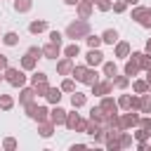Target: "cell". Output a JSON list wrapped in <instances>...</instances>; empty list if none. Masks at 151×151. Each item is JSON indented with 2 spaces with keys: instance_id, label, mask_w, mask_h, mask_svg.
<instances>
[{
  "instance_id": "cell-35",
  "label": "cell",
  "mask_w": 151,
  "mask_h": 151,
  "mask_svg": "<svg viewBox=\"0 0 151 151\" xmlns=\"http://www.w3.org/2000/svg\"><path fill=\"white\" fill-rule=\"evenodd\" d=\"M85 42H87V47H101L104 42H101V35H94V33H87L85 35Z\"/></svg>"
},
{
  "instance_id": "cell-50",
  "label": "cell",
  "mask_w": 151,
  "mask_h": 151,
  "mask_svg": "<svg viewBox=\"0 0 151 151\" xmlns=\"http://www.w3.org/2000/svg\"><path fill=\"white\" fill-rule=\"evenodd\" d=\"M80 0H64V5H68V7H76Z\"/></svg>"
},
{
  "instance_id": "cell-49",
  "label": "cell",
  "mask_w": 151,
  "mask_h": 151,
  "mask_svg": "<svg viewBox=\"0 0 151 151\" xmlns=\"http://www.w3.org/2000/svg\"><path fill=\"white\" fill-rule=\"evenodd\" d=\"M144 52H146V54H151V38L146 40V45H144Z\"/></svg>"
},
{
  "instance_id": "cell-23",
  "label": "cell",
  "mask_w": 151,
  "mask_h": 151,
  "mask_svg": "<svg viewBox=\"0 0 151 151\" xmlns=\"http://www.w3.org/2000/svg\"><path fill=\"white\" fill-rule=\"evenodd\" d=\"M116 73H118V64L116 61H104L101 64V76L104 78H113Z\"/></svg>"
},
{
  "instance_id": "cell-37",
  "label": "cell",
  "mask_w": 151,
  "mask_h": 151,
  "mask_svg": "<svg viewBox=\"0 0 151 151\" xmlns=\"http://www.w3.org/2000/svg\"><path fill=\"white\" fill-rule=\"evenodd\" d=\"M2 149H5V151H17V149H19V142H17L14 137H5V139H2Z\"/></svg>"
},
{
  "instance_id": "cell-18",
  "label": "cell",
  "mask_w": 151,
  "mask_h": 151,
  "mask_svg": "<svg viewBox=\"0 0 151 151\" xmlns=\"http://www.w3.org/2000/svg\"><path fill=\"white\" fill-rule=\"evenodd\" d=\"M35 66H38V59H35V57H31L28 52H26V54L21 57V61H19V68H24V71H31V73L35 71Z\"/></svg>"
},
{
  "instance_id": "cell-33",
  "label": "cell",
  "mask_w": 151,
  "mask_h": 151,
  "mask_svg": "<svg viewBox=\"0 0 151 151\" xmlns=\"http://www.w3.org/2000/svg\"><path fill=\"white\" fill-rule=\"evenodd\" d=\"M33 7V0H14V12L24 14V12H31Z\"/></svg>"
},
{
  "instance_id": "cell-21",
  "label": "cell",
  "mask_w": 151,
  "mask_h": 151,
  "mask_svg": "<svg viewBox=\"0 0 151 151\" xmlns=\"http://www.w3.org/2000/svg\"><path fill=\"white\" fill-rule=\"evenodd\" d=\"M42 31H47V21H45V19H35V21L28 24V33L38 35V33H42Z\"/></svg>"
},
{
  "instance_id": "cell-57",
  "label": "cell",
  "mask_w": 151,
  "mask_h": 151,
  "mask_svg": "<svg viewBox=\"0 0 151 151\" xmlns=\"http://www.w3.org/2000/svg\"><path fill=\"white\" fill-rule=\"evenodd\" d=\"M0 38H2V33H0Z\"/></svg>"
},
{
  "instance_id": "cell-28",
  "label": "cell",
  "mask_w": 151,
  "mask_h": 151,
  "mask_svg": "<svg viewBox=\"0 0 151 151\" xmlns=\"http://www.w3.org/2000/svg\"><path fill=\"white\" fill-rule=\"evenodd\" d=\"M61 52H64V57H71V59H76V57H80V45L73 40V42H71V45H66Z\"/></svg>"
},
{
  "instance_id": "cell-25",
  "label": "cell",
  "mask_w": 151,
  "mask_h": 151,
  "mask_svg": "<svg viewBox=\"0 0 151 151\" xmlns=\"http://www.w3.org/2000/svg\"><path fill=\"white\" fill-rule=\"evenodd\" d=\"M45 99H47V104H59L61 101V87H50L47 90V94H45Z\"/></svg>"
},
{
  "instance_id": "cell-30",
  "label": "cell",
  "mask_w": 151,
  "mask_h": 151,
  "mask_svg": "<svg viewBox=\"0 0 151 151\" xmlns=\"http://www.w3.org/2000/svg\"><path fill=\"white\" fill-rule=\"evenodd\" d=\"M130 83H132L134 94H144V92H149V83H146V80H137V78H132Z\"/></svg>"
},
{
  "instance_id": "cell-39",
  "label": "cell",
  "mask_w": 151,
  "mask_h": 151,
  "mask_svg": "<svg viewBox=\"0 0 151 151\" xmlns=\"http://www.w3.org/2000/svg\"><path fill=\"white\" fill-rule=\"evenodd\" d=\"M45 80H47V73H45V71H33L31 85H38V83H45Z\"/></svg>"
},
{
  "instance_id": "cell-32",
  "label": "cell",
  "mask_w": 151,
  "mask_h": 151,
  "mask_svg": "<svg viewBox=\"0 0 151 151\" xmlns=\"http://www.w3.org/2000/svg\"><path fill=\"white\" fill-rule=\"evenodd\" d=\"M14 109V97L12 94H0V111H12Z\"/></svg>"
},
{
  "instance_id": "cell-8",
  "label": "cell",
  "mask_w": 151,
  "mask_h": 151,
  "mask_svg": "<svg viewBox=\"0 0 151 151\" xmlns=\"http://www.w3.org/2000/svg\"><path fill=\"white\" fill-rule=\"evenodd\" d=\"M130 52H132V45H130L127 40H118V42L113 45V57H116V59H123V61H125V59L130 57Z\"/></svg>"
},
{
  "instance_id": "cell-6",
  "label": "cell",
  "mask_w": 151,
  "mask_h": 151,
  "mask_svg": "<svg viewBox=\"0 0 151 151\" xmlns=\"http://www.w3.org/2000/svg\"><path fill=\"white\" fill-rule=\"evenodd\" d=\"M101 64H104V52H101L99 47H90L87 54H85V66L97 68V66H101Z\"/></svg>"
},
{
  "instance_id": "cell-48",
  "label": "cell",
  "mask_w": 151,
  "mask_h": 151,
  "mask_svg": "<svg viewBox=\"0 0 151 151\" xmlns=\"http://www.w3.org/2000/svg\"><path fill=\"white\" fill-rule=\"evenodd\" d=\"M9 66V59H7V54H0V71H5Z\"/></svg>"
},
{
  "instance_id": "cell-3",
  "label": "cell",
  "mask_w": 151,
  "mask_h": 151,
  "mask_svg": "<svg viewBox=\"0 0 151 151\" xmlns=\"http://www.w3.org/2000/svg\"><path fill=\"white\" fill-rule=\"evenodd\" d=\"M64 125H66V130H71V132H85V118H80V113H76V109H73V111H66Z\"/></svg>"
},
{
  "instance_id": "cell-4",
  "label": "cell",
  "mask_w": 151,
  "mask_h": 151,
  "mask_svg": "<svg viewBox=\"0 0 151 151\" xmlns=\"http://www.w3.org/2000/svg\"><path fill=\"white\" fill-rule=\"evenodd\" d=\"M137 125H139V111L118 113V127H120V130H134Z\"/></svg>"
},
{
  "instance_id": "cell-47",
  "label": "cell",
  "mask_w": 151,
  "mask_h": 151,
  "mask_svg": "<svg viewBox=\"0 0 151 151\" xmlns=\"http://www.w3.org/2000/svg\"><path fill=\"white\" fill-rule=\"evenodd\" d=\"M149 149H151L149 139H144V142H137V151H149Z\"/></svg>"
},
{
  "instance_id": "cell-9",
  "label": "cell",
  "mask_w": 151,
  "mask_h": 151,
  "mask_svg": "<svg viewBox=\"0 0 151 151\" xmlns=\"http://www.w3.org/2000/svg\"><path fill=\"white\" fill-rule=\"evenodd\" d=\"M130 59H134V61H137L139 71L151 68V54H146V52H130Z\"/></svg>"
},
{
  "instance_id": "cell-31",
  "label": "cell",
  "mask_w": 151,
  "mask_h": 151,
  "mask_svg": "<svg viewBox=\"0 0 151 151\" xmlns=\"http://www.w3.org/2000/svg\"><path fill=\"white\" fill-rule=\"evenodd\" d=\"M118 144H120V149H130V146H132V134H130L127 130H120V134H118Z\"/></svg>"
},
{
  "instance_id": "cell-2",
  "label": "cell",
  "mask_w": 151,
  "mask_h": 151,
  "mask_svg": "<svg viewBox=\"0 0 151 151\" xmlns=\"http://www.w3.org/2000/svg\"><path fill=\"white\" fill-rule=\"evenodd\" d=\"M2 76H5V80H7L12 87H24L26 80H28L26 71H24V68H17V66H7V68L2 71Z\"/></svg>"
},
{
  "instance_id": "cell-22",
  "label": "cell",
  "mask_w": 151,
  "mask_h": 151,
  "mask_svg": "<svg viewBox=\"0 0 151 151\" xmlns=\"http://www.w3.org/2000/svg\"><path fill=\"white\" fill-rule=\"evenodd\" d=\"M2 45H7V47H14V45H19V33L17 31H7V33H2Z\"/></svg>"
},
{
  "instance_id": "cell-29",
  "label": "cell",
  "mask_w": 151,
  "mask_h": 151,
  "mask_svg": "<svg viewBox=\"0 0 151 151\" xmlns=\"http://www.w3.org/2000/svg\"><path fill=\"white\" fill-rule=\"evenodd\" d=\"M111 80H113V87H118V90H127V87H130V78H127L125 73H123V76H118V73H116Z\"/></svg>"
},
{
  "instance_id": "cell-24",
  "label": "cell",
  "mask_w": 151,
  "mask_h": 151,
  "mask_svg": "<svg viewBox=\"0 0 151 151\" xmlns=\"http://www.w3.org/2000/svg\"><path fill=\"white\" fill-rule=\"evenodd\" d=\"M99 78H101V76L97 73V68H90V66H87V71H85V76H83L80 83H83V85H94Z\"/></svg>"
},
{
  "instance_id": "cell-7",
  "label": "cell",
  "mask_w": 151,
  "mask_h": 151,
  "mask_svg": "<svg viewBox=\"0 0 151 151\" xmlns=\"http://www.w3.org/2000/svg\"><path fill=\"white\" fill-rule=\"evenodd\" d=\"M116 101H118V109H123V111H139V94H137V97H132V94H120Z\"/></svg>"
},
{
  "instance_id": "cell-15",
  "label": "cell",
  "mask_w": 151,
  "mask_h": 151,
  "mask_svg": "<svg viewBox=\"0 0 151 151\" xmlns=\"http://www.w3.org/2000/svg\"><path fill=\"white\" fill-rule=\"evenodd\" d=\"M54 130H57V125H54V123H50V120L38 123V134H40L42 139H50V137L54 134Z\"/></svg>"
},
{
  "instance_id": "cell-20",
  "label": "cell",
  "mask_w": 151,
  "mask_h": 151,
  "mask_svg": "<svg viewBox=\"0 0 151 151\" xmlns=\"http://www.w3.org/2000/svg\"><path fill=\"white\" fill-rule=\"evenodd\" d=\"M123 73H125V76H127V78L132 80V78H134V76L139 73V66H137V61L127 57V59H125V66H123Z\"/></svg>"
},
{
  "instance_id": "cell-1",
  "label": "cell",
  "mask_w": 151,
  "mask_h": 151,
  "mask_svg": "<svg viewBox=\"0 0 151 151\" xmlns=\"http://www.w3.org/2000/svg\"><path fill=\"white\" fill-rule=\"evenodd\" d=\"M90 33V24H87V19H76V21H71L68 26H66V31H64V35L66 38H71V40H80V38H85Z\"/></svg>"
},
{
  "instance_id": "cell-42",
  "label": "cell",
  "mask_w": 151,
  "mask_h": 151,
  "mask_svg": "<svg viewBox=\"0 0 151 151\" xmlns=\"http://www.w3.org/2000/svg\"><path fill=\"white\" fill-rule=\"evenodd\" d=\"M111 9H113L116 14H123V12L127 9V2H125V0H113V5H111Z\"/></svg>"
},
{
  "instance_id": "cell-55",
  "label": "cell",
  "mask_w": 151,
  "mask_h": 151,
  "mask_svg": "<svg viewBox=\"0 0 151 151\" xmlns=\"http://www.w3.org/2000/svg\"><path fill=\"white\" fill-rule=\"evenodd\" d=\"M87 2H92V5H94V0H87Z\"/></svg>"
},
{
  "instance_id": "cell-43",
  "label": "cell",
  "mask_w": 151,
  "mask_h": 151,
  "mask_svg": "<svg viewBox=\"0 0 151 151\" xmlns=\"http://www.w3.org/2000/svg\"><path fill=\"white\" fill-rule=\"evenodd\" d=\"M132 139H137V142H144V139H149V134H146V130H144V127H134V132H132Z\"/></svg>"
},
{
  "instance_id": "cell-13",
  "label": "cell",
  "mask_w": 151,
  "mask_h": 151,
  "mask_svg": "<svg viewBox=\"0 0 151 151\" xmlns=\"http://www.w3.org/2000/svg\"><path fill=\"white\" fill-rule=\"evenodd\" d=\"M59 54H61V45H57V42L42 45V59H57Z\"/></svg>"
},
{
  "instance_id": "cell-52",
  "label": "cell",
  "mask_w": 151,
  "mask_h": 151,
  "mask_svg": "<svg viewBox=\"0 0 151 151\" xmlns=\"http://www.w3.org/2000/svg\"><path fill=\"white\" fill-rule=\"evenodd\" d=\"M125 2H127V5H132V7H134V5H139V0H125Z\"/></svg>"
},
{
  "instance_id": "cell-5",
  "label": "cell",
  "mask_w": 151,
  "mask_h": 151,
  "mask_svg": "<svg viewBox=\"0 0 151 151\" xmlns=\"http://www.w3.org/2000/svg\"><path fill=\"white\" fill-rule=\"evenodd\" d=\"M90 90H92L94 97H106V94L113 92V80H111V78H104V80L99 78L94 85H90Z\"/></svg>"
},
{
  "instance_id": "cell-40",
  "label": "cell",
  "mask_w": 151,
  "mask_h": 151,
  "mask_svg": "<svg viewBox=\"0 0 151 151\" xmlns=\"http://www.w3.org/2000/svg\"><path fill=\"white\" fill-rule=\"evenodd\" d=\"M33 90H35V97H45L47 90H50V83L47 80L45 83H38V85H33Z\"/></svg>"
},
{
  "instance_id": "cell-45",
  "label": "cell",
  "mask_w": 151,
  "mask_h": 151,
  "mask_svg": "<svg viewBox=\"0 0 151 151\" xmlns=\"http://www.w3.org/2000/svg\"><path fill=\"white\" fill-rule=\"evenodd\" d=\"M139 26H144V28H151V7H146V14H144V19L139 21Z\"/></svg>"
},
{
  "instance_id": "cell-54",
  "label": "cell",
  "mask_w": 151,
  "mask_h": 151,
  "mask_svg": "<svg viewBox=\"0 0 151 151\" xmlns=\"http://www.w3.org/2000/svg\"><path fill=\"white\" fill-rule=\"evenodd\" d=\"M2 80H5V76H2V71H0V83H2Z\"/></svg>"
},
{
  "instance_id": "cell-53",
  "label": "cell",
  "mask_w": 151,
  "mask_h": 151,
  "mask_svg": "<svg viewBox=\"0 0 151 151\" xmlns=\"http://www.w3.org/2000/svg\"><path fill=\"white\" fill-rule=\"evenodd\" d=\"M146 134H149V139H151V125H149V127H146Z\"/></svg>"
},
{
  "instance_id": "cell-16",
  "label": "cell",
  "mask_w": 151,
  "mask_h": 151,
  "mask_svg": "<svg viewBox=\"0 0 151 151\" xmlns=\"http://www.w3.org/2000/svg\"><path fill=\"white\" fill-rule=\"evenodd\" d=\"M92 9H94V5H92V2H87V0H80V2L76 5V12H78V17H80V19H90Z\"/></svg>"
},
{
  "instance_id": "cell-12",
  "label": "cell",
  "mask_w": 151,
  "mask_h": 151,
  "mask_svg": "<svg viewBox=\"0 0 151 151\" xmlns=\"http://www.w3.org/2000/svg\"><path fill=\"white\" fill-rule=\"evenodd\" d=\"M64 120H66V111H64L59 104H54V106L50 109V123H54V125H64Z\"/></svg>"
},
{
  "instance_id": "cell-38",
  "label": "cell",
  "mask_w": 151,
  "mask_h": 151,
  "mask_svg": "<svg viewBox=\"0 0 151 151\" xmlns=\"http://www.w3.org/2000/svg\"><path fill=\"white\" fill-rule=\"evenodd\" d=\"M144 14H146V7H142V5H134V9H132V19H134L137 24L144 19Z\"/></svg>"
},
{
  "instance_id": "cell-19",
  "label": "cell",
  "mask_w": 151,
  "mask_h": 151,
  "mask_svg": "<svg viewBox=\"0 0 151 151\" xmlns=\"http://www.w3.org/2000/svg\"><path fill=\"white\" fill-rule=\"evenodd\" d=\"M85 104H87V94L73 90V92H71V106H73V109H83Z\"/></svg>"
},
{
  "instance_id": "cell-41",
  "label": "cell",
  "mask_w": 151,
  "mask_h": 151,
  "mask_svg": "<svg viewBox=\"0 0 151 151\" xmlns=\"http://www.w3.org/2000/svg\"><path fill=\"white\" fill-rule=\"evenodd\" d=\"M111 5H113V0H94V7L99 12H111Z\"/></svg>"
},
{
  "instance_id": "cell-51",
  "label": "cell",
  "mask_w": 151,
  "mask_h": 151,
  "mask_svg": "<svg viewBox=\"0 0 151 151\" xmlns=\"http://www.w3.org/2000/svg\"><path fill=\"white\" fill-rule=\"evenodd\" d=\"M144 80H146V83L151 85V68H146V78H144Z\"/></svg>"
},
{
  "instance_id": "cell-10",
  "label": "cell",
  "mask_w": 151,
  "mask_h": 151,
  "mask_svg": "<svg viewBox=\"0 0 151 151\" xmlns=\"http://www.w3.org/2000/svg\"><path fill=\"white\" fill-rule=\"evenodd\" d=\"M35 99V90H33V85H24V87H19V104L21 106H26L28 101H33Z\"/></svg>"
},
{
  "instance_id": "cell-46",
  "label": "cell",
  "mask_w": 151,
  "mask_h": 151,
  "mask_svg": "<svg viewBox=\"0 0 151 151\" xmlns=\"http://www.w3.org/2000/svg\"><path fill=\"white\" fill-rule=\"evenodd\" d=\"M61 38H64V35H61L59 31H50V42H57V45H61Z\"/></svg>"
},
{
  "instance_id": "cell-34",
  "label": "cell",
  "mask_w": 151,
  "mask_h": 151,
  "mask_svg": "<svg viewBox=\"0 0 151 151\" xmlns=\"http://www.w3.org/2000/svg\"><path fill=\"white\" fill-rule=\"evenodd\" d=\"M85 71H87V66H85V64H78V66L73 64V71H71V78L80 83V80H83V76H85Z\"/></svg>"
},
{
  "instance_id": "cell-17",
  "label": "cell",
  "mask_w": 151,
  "mask_h": 151,
  "mask_svg": "<svg viewBox=\"0 0 151 151\" xmlns=\"http://www.w3.org/2000/svg\"><path fill=\"white\" fill-rule=\"evenodd\" d=\"M118 40H120V35H118L116 28H106V31L101 33V42H104V45H111V47H113Z\"/></svg>"
},
{
  "instance_id": "cell-27",
  "label": "cell",
  "mask_w": 151,
  "mask_h": 151,
  "mask_svg": "<svg viewBox=\"0 0 151 151\" xmlns=\"http://www.w3.org/2000/svg\"><path fill=\"white\" fill-rule=\"evenodd\" d=\"M139 113H149L151 116V94L149 92L139 94Z\"/></svg>"
},
{
  "instance_id": "cell-56",
  "label": "cell",
  "mask_w": 151,
  "mask_h": 151,
  "mask_svg": "<svg viewBox=\"0 0 151 151\" xmlns=\"http://www.w3.org/2000/svg\"><path fill=\"white\" fill-rule=\"evenodd\" d=\"M149 94H151V85H149Z\"/></svg>"
},
{
  "instance_id": "cell-14",
  "label": "cell",
  "mask_w": 151,
  "mask_h": 151,
  "mask_svg": "<svg viewBox=\"0 0 151 151\" xmlns=\"http://www.w3.org/2000/svg\"><path fill=\"white\" fill-rule=\"evenodd\" d=\"M71 71H73V59L71 57H61L57 61V73L59 76H71Z\"/></svg>"
},
{
  "instance_id": "cell-36",
  "label": "cell",
  "mask_w": 151,
  "mask_h": 151,
  "mask_svg": "<svg viewBox=\"0 0 151 151\" xmlns=\"http://www.w3.org/2000/svg\"><path fill=\"white\" fill-rule=\"evenodd\" d=\"M59 87H61V92H68V94H71V92L76 90V80H73L71 76H66V78L61 80V85H59Z\"/></svg>"
},
{
  "instance_id": "cell-26",
  "label": "cell",
  "mask_w": 151,
  "mask_h": 151,
  "mask_svg": "<svg viewBox=\"0 0 151 151\" xmlns=\"http://www.w3.org/2000/svg\"><path fill=\"white\" fill-rule=\"evenodd\" d=\"M104 118H106V113H104V109L101 106H92L90 109V116H87V120H94V123H104Z\"/></svg>"
},
{
  "instance_id": "cell-11",
  "label": "cell",
  "mask_w": 151,
  "mask_h": 151,
  "mask_svg": "<svg viewBox=\"0 0 151 151\" xmlns=\"http://www.w3.org/2000/svg\"><path fill=\"white\" fill-rule=\"evenodd\" d=\"M101 101H99V106L104 109V113H118L120 109H118V101L111 97V94H106V97H99Z\"/></svg>"
},
{
  "instance_id": "cell-44",
  "label": "cell",
  "mask_w": 151,
  "mask_h": 151,
  "mask_svg": "<svg viewBox=\"0 0 151 151\" xmlns=\"http://www.w3.org/2000/svg\"><path fill=\"white\" fill-rule=\"evenodd\" d=\"M26 52H28L31 57H35V59H42V47H38V45H31Z\"/></svg>"
}]
</instances>
